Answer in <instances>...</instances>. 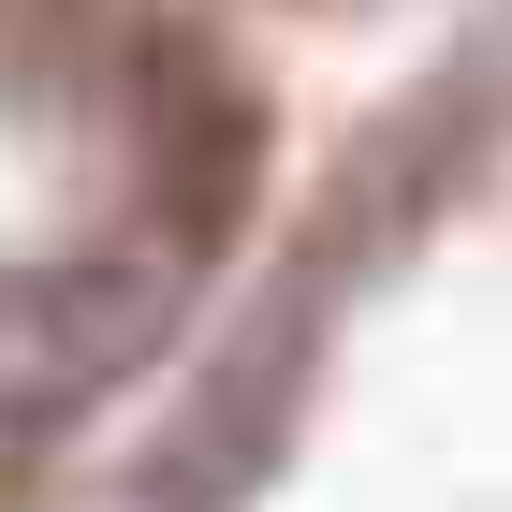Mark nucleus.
Masks as SVG:
<instances>
[{"label":"nucleus","instance_id":"f257e3e1","mask_svg":"<svg viewBox=\"0 0 512 512\" xmlns=\"http://www.w3.org/2000/svg\"><path fill=\"white\" fill-rule=\"evenodd\" d=\"M161 352V278L88 264V278H0V439H59L74 410Z\"/></svg>","mask_w":512,"mask_h":512}]
</instances>
